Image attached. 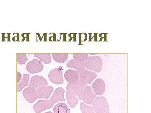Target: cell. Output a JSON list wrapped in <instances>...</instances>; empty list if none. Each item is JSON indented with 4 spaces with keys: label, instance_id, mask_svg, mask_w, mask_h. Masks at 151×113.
I'll use <instances>...</instances> for the list:
<instances>
[{
    "label": "cell",
    "instance_id": "1",
    "mask_svg": "<svg viewBox=\"0 0 151 113\" xmlns=\"http://www.w3.org/2000/svg\"><path fill=\"white\" fill-rule=\"evenodd\" d=\"M92 108L95 113H109V105L104 97H97L92 104Z\"/></svg>",
    "mask_w": 151,
    "mask_h": 113
},
{
    "label": "cell",
    "instance_id": "2",
    "mask_svg": "<svg viewBox=\"0 0 151 113\" xmlns=\"http://www.w3.org/2000/svg\"><path fill=\"white\" fill-rule=\"evenodd\" d=\"M85 63L87 70H92L97 73H100L102 70L103 62L100 56H89Z\"/></svg>",
    "mask_w": 151,
    "mask_h": 113
},
{
    "label": "cell",
    "instance_id": "3",
    "mask_svg": "<svg viewBox=\"0 0 151 113\" xmlns=\"http://www.w3.org/2000/svg\"><path fill=\"white\" fill-rule=\"evenodd\" d=\"M43 64L40 61L37 59H33L29 61L26 66V69L31 74H36L41 72L43 70Z\"/></svg>",
    "mask_w": 151,
    "mask_h": 113
},
{
    "label": "cell",
    "instance_id": "4",
    "mask_svg": "<svg viewBox=\"0 0 151 113\" xmlns=\"http://www.w3.org/2000/svg\"><path fill=\"white\" fill-rule=\"evenodd\" d=\"M49 79L52 83L56 85L63 84V79L62 71L58 68L52 70L49 73Z\"/></svg>",
    "mask_w": 151,
    "mask_h": 113
},
{
    "label": "cell",
    "instance_id": "5",
    "mask_svg": "<svg viewBox=\"0 0 151 113\" xmlns=\"http://www.w3.org/2000/svg\"><path fill=\"white\" fill-rule=\"evenodd\" d=\"M96 98V95L92 92V88L89 86H85L82 95V100L84 102L92 105Z\"/></svg>",
    "mask_w": 151,
    "mask_h": 113
},
{
    "label": "cell",
    "instance_id": "6",
    "mask_svg": "<svg viewBox=\"0 0 151 113\" xmlns=\"http://www.w3.org/2000/svg\"><path fill=\"white\" fill-rule=\"evenodd\" d=\"M79 81L87 85L91 84L92 81L97 77V75L94 72L90 70H85L79 73Z\"/></svg>",
    "mask_w": 151,
    "mask_h": 113
},
{
    "label": "cell",
    "instance_id": "7",
    "mask_svg": "<svg viewBox=\"0 0 151 113\" xmlns=\"http://www.w3.org/2000/svg\"><path fill=\"white\" fill-rule=\"evenodd\" d=\"M86 84L79 81L74 84H68L67 87L70 88L78 96L79 100H82V95Z\"/></svg>",
    "mask_w": 151,
    "mask_h": 113
},
{
    "label": "cell",
    "instance_id": "8",
    "mask_svg": "<svg viewBox=\"0 0 151 113\" xmlns=\"http://www.w3.org/2000/svg\"><path fill=\"white\" fill-rule=\"evenodd\" d=\"M92 88L95 95H103L105 93L106 89L105 82L103 79L98 78L92 84Z\"/></svg>",
    "mask_w": 151,
    "mask_h": 113
},
{
    "label": "cell",
    "instance_id": "9",
    "mask_svg": "<svg viewBox=\"0 0 151 113\" xmlns=\"http://www.w3.org/2000/svg\"><path fill=\"white\" fill-rule=\"evenodd\" d=\"M53 87L51 86H44L37 88V99H48L53 91Z\"/></svg>",
    "mask_w": 151,
    "mask_h": 113
},
{
    "label": "cell",
    "instance_id": "10",
    "mask_svg": "<svg viewBox=\"0 0 151 113\" xmlns=\"http://www.w3.org/2000/svg\"><path fill=\"white\" fill-rule=\"evenodd\" d=\"M48 83L44 77L40 75H35L31 79L29 86L37 89L41 86H47Z\"/></svg>",
    "mask_w": 151,
    "mask_h": 113
},
{
    "label": "cell",
    "instance_id": "11",
    "mask_svg": "<svg viewBox=\"0 0 151 113\" xmlns=\"http://www.w3.org/2000/svg\"><path fill=\"white\" fill-rule=\"evenodd\" d=\"M52 105L50 101L47 100H40L34 105L33 109L36 113H40L43 111L51 109Z\"/></svg>",
    "mask_w": 151,
    "mask_h": 113
},
{
    "label": "cell",
    "instance_id": "12",
    "mask_svg": "<svg viewBox=\"0 0 151 113\" xmlns=\"http://www.w3.org/2000/svg\"><path fill=\"white\" fill-rule=\"evenodd\" d=\"M23 95L27 101L30 103H32L37 99V95L36 90L32 87L26 88L22 92Z\"/></svg>",
    "mask_w": 151,
    "mask_h": 113
},
{
    "label": "cell",
    "instance_id": "13",
    "mask_svg": "<svg viewBox=\"0 0 151 113\" xmlns=\"http://www.w3.org/2000/svg\"><path fill=\"white\" fill-rule=\"evenodd\" d=\"M65 92V90L62 88L59 87L55 89L53 95H52L50 100L52 106L57 102H60V101L65 102V98H64Z\"/></svg>",
    "mask_w": 151,
    "mask_h": 113
},
{
    "label": "cell",
    "instance_id": "14",
    "mask_svg": "<svg viewBox=\"0 0 151 113\" xmlns=\"http://www.w3.org/2000/svg\"><path fill=\"white\" fill-rule=\"evenodd\" d=\"M66 89L67 90V92H66V97L67 103L70 107L75 108L78 103L76 94L72 89L68 87H66Z\"/></svg>",
    "mask_w": 151,
    "mask_h": 113
},
{
    "label": "cell",
    "instance_id": "15",
    "mask_svg": "<svg viewBox=\"0 0 151 113\" xmlns=\"http://www.w3.org/2000/svg\"><path fill=\"white\" fill-rule=\"evenodd\" d=\"M64 78L69 84H74L79 81V73L75 70L69 69L65 71Z\"/></svg>",
    "mask_w": 151,
    "mask_h": 113
},
{
    "label": "cell",
    "instance_id": "16",
    "mask_svg": "<svg viewBox=\"0 0 151 113\" xmlns=\"http://www.w3.org/2000/svg\"><path fill=\"white\" fill-rule=\"evenodd\" d=\"M66 65L68 67L73 68L78 73L86 70L85 63H79L74 59H70L66 63Z\"/></svg>",
    "mask_w": 151,
    "mask_h": 113
},
{
    "label": "cell",
    "instance_id": "17",
    "mask_svg": "<svg viewBox=\"0 0 151 113\" xmlns=\"http://www.w3.org/2000/svg\"><path fill=\"white\" fill-rule=\"evenodd\" d=\"M54 113H70V109L65 103L60 102L55 105L53 109Z\"/></svg>",
    "mask_w": 151,
    "mask_h": 113
},
{
    "label": "cell",
    "instance_id": "18",
    "mask_svg": "<svg viewBox=\"0 0 151 113\" xmlns=\"http://www.w3.org/2000/svg\"><path fill=\"white\" fill-rule=\"evenodd\" d=\"M52 55L55 61L60 63H64L68 58L67 53H53Z\"/></svg>",
    "mask_w": 151,
    "mask_h": 113
},
{
    "label": "cell",
    "instance_id": "19",
    "mask_svg": "<svg viewBox=\"0 0 151 113\" xmlns=\"http://www.w3.org/2000/svg\"><path fill=\"white\" fill-rule=\"evenodd\" d=\"M34 56L40 59V61L45 64H49L51 63V58L50 53H35Z\"/></svg>",
    "mask_w": 151,
    "mask_h": 113
},
{
    "label": "cell",
    "instance_id": "20",
    "mask_svg": "<svg viewBox=\"0 0 151 113\" xmlns=\"http://www.w3.org/2000/svg\"><path fill=\"white\" fill-rule=\"evenodd\" d=\"M29 74H24L21 82L17 85V92H22V90L24 87L27 86L29 82Z\"/></svg>",
    "mask_w": 151,
    "mask_h": 113
},
{
    "label": "cell",
    "instance_id": "21",
    "mask_svg": "<svg viewBox=\"0 0 151 113\" xmlns=\"http://www.w3.org/2000/svg\"><path fill=\"white\" fill-rule=\"evenodd\" d=\"M73 56L74 60L81 63H85L89 57V55L86 53H75Z\"/></svg>",
    "mask_w": 151,
    "mask_h": 113
},
{
    "label": "cell",
    "instance_id": "22",
    "mask_svg": "<svg viewBox=\"0 0 151 113\" xmlns=\"http://www.w3.org/2000/svg\"><path fill=\"white\" fill-rule=\"evenodd\" d=\"M80 109L82 113H95L92 107L86 105L84 102L80 104Z\"/></svg>",
    "mask_w": 151,
    "mask_h": 113
},
{
    "label": "cell",
    "instance_id": "23",
    "mask_svg": "<svg viewBox=\"0 0 151 113\" xmlns=\"http://www.w3.org/2000/svg\"><path fill=\"white\" fill-rule=\"evenodd\" d=\"M17 61L20 65H24L28 59L25 53H17Z\"/></svg>",
    "mask_w": 151,
    "mask_h": 113
},
{
    "label": "cell",
    "instance_id": "24",
    "mask_svg": "<svg viewBox=\"0 0 151 113\" xmlns=\"http://www.w3.org/2000/svg\"><path fill=\"white\" fill-rule=\"evenodd\" d=\"M22 79V75L19 72H17V84L19 83Z\"/></svg>",
    "mask_w": 151,
    "mask_h": 113
},
{
    "label": "cell",
    "instance_id": "25",
    "mask_svg": "<svg viewBox=\"0 0 151 113\" xmlns=\"http://www.w3.org/2000/svg\"><path fill=\"white\" fill-rule=\"evenodd\" d=\"M45 113H52V112H45Z\"/></svg>",
    "mask_w": 151,
    "mask_h": 113
}]
</instances>
